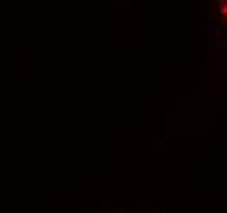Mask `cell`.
I'll return each instance as SVG.
<instances>
[{
  "instance_id": "1",
  "label": "cell",
  "mask_w": 227,
  "mask_h": 213,
  "mask_svg": "<svg viewBox=\"0 0 227 213\" xmlns=\"http://www.w3.org/2000/svg\"><path fill=\"white\" fill-rule=\"evenodd\" d=\"M221 13H222V17H227V5H224V7H222V10H221Z\"/></svg>"
}]
</instances>
